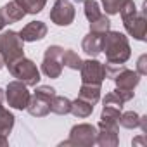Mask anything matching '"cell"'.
<instances>
[{
	"mask_svg": "<svg viewBox=\"0 0 147 147\" xmlns=\"http://www.w3.org/2000/svg\"><path fill=\"white\" fill-rule=\"evenodd\" d=\"M102 52L107 64H125L130 59V42L119 31H107L102 35Z\"/></svg>",
	"mask_w": 147,
	"mask_h": 147,
	"instance_id": "obj_1",
	"label": "cell"
},
{
	"mask_svg": "<svg viewBox=\"0 0 147 147\" xmlns=\"http://www.w3.org/2000/svg\"><path fill=\"white\" fill-rule=\"evenodd\" d=\"M121 19L125 24V30L135 38L144 42L147 35V19H145V11H138L133 0L128 2L121 7Z\"/></svg>",
	"mask_w": 147,
	"mask_h": 147,
	"instance_id": "obj_2",
	"label": "cell"
},
{
	"mask_svg": "<svg viewBox=\"0 0 147 147\" xmlns=\"http://www.w3.org/2000/svg\"><path fill=\"white\" fill-rule=\"evenodd\" d=\"M23 40L19 36V33L9 30L0 33V57H2L4 64H11L18 59H21L24 55V47H23Z\"/></svg>",
	"mask_w": 147,
	"mask_h": 147,
	"instance_id": "obj_3",
	"label": "cell"
},
{
	"mask_svg": "<svg viewBox=\"0 0 147 147\" xmlns=\"http://www.w3.org/2000/svg\"><path fill=\"white\" fill-rule=\"evenodd\" d=\"M11 75L14 78H18L19 82H23L26 87H36V83L40 82V71L36 67V64L30 59H26L24 55L11 64H7Z\"/></svg>",
	"mask_w": 147,
	"mask_h": 147,
	"instance_id": "obj_4",
	"label": "cell"
},
{
	"mask_svg": "<svg viewBox=\"0 0 147 147\" xmlns=\"http://www.w3.org/2000/svg\"><path fill=\"white\" fill-rule=\"evenodd\" d=\"M55 95V90L49 85H40L35 88L33 95L30 97V104H28V113L31 116L36 118H43L50 113V100Z\"/></svg>",
	"mask_w": 147,
	"mask_h": 147,
	"instance_id": "obj_5",
	"label": "cell"
},
{
	"mask_svg": "<svg viewBox=\"0 0 147 147\" xmlns=\"http://www.w3.org/2000/svg\"><path fill=\"white\" fill-rule=\"evenodd\" d=\"M62 52L64 49L59 45H50L45 54H43V61H42V71L43 75L49 78H59L62 73Z\"/></svg>",
	"mask_w": 147,
	"mask_h": 147,
	"instance_id": "obj_6",
	"label": "cell"
},
{
	"mask_svg": "<svg viewBox=\"0 0 147 147\" xmlns=\"http://www.w3.org/2000/svg\"><path fill=\"white\" fill-rule=\"evenodd\" d=\"M95 138H97V126L82 123L71 128L69 138L62 145H94Z\"/></svg>",
	"mask_w": 147,
	"mask_h": 147,
	"instance_id": "obj_7",
	"label": "cell"
},
{
	"mask_svg": "<svg viewBox=\"0 0 147 147\" xmlns=\"http://www.w3.org/2000/svg\"><path fill=\"white\" fill-rule=\"evenodd\" d=\"M30 97H31V94L28 92V87H26L23 82L16 80V82H11V83L7 85L5 99H7V102H9L11 107L21 109V111L26 109L28 104H30Z\"/></svg>",
	"mask_w": 147,
	"mask_h": 147,
	"instance_id": "obj_8",
	"label": "cell"
},
{
	"mask_svg": "<svg viewBox=\"0 0 147 147\" xmlns=\"http://www.w3.org/2000/svg\"><path fill=\"white\" fill-rule=\"evenodd\" d=\"M82 83H90V85H100L106 78V64L88 59L82 62Z\"/></svg>",
	"mask_w": 147,
	"mask_h": 147,
	"instance_id": "obj_9",
	"label": "cell"
},
{
	"mask_svg": "<svg viewBox=\"0 0 147 147\" xmlns=\"http://www.w3.org/2000/svg\"><path fill=\"white\" fill-rule=\"evenodd\" d=\"M50 21L57 26H69L75 21V7L69 0H55L50 11Z\"/></svg>",
	"mask_w": 147,
	"mask_h": 147,
	"instance_id": "obj_10",
	"label": "cell"
},
{
	"mask_svg": "<svg viewBox=\"0 0 147 147\" xmlns=\"http://www.w3.org/2000/svg\"><path fill=\"white\" fill-rule=\"evenodd\" d=\"M118 142H119V138H118V121L100 119L99 126H97L95 144L109 147V145H118Z\"/></svg>",
	"mask_w": 147,
	"mask_h": 147,
	"instance_id": "obj_11",
	"label": "cell"
},
{
	"mask_svg": "<svg viewBox=\"0 0 147 147\" xmlns=\"http://www.w3.org/2000/svg\"><path fill=\"white\" fill-rule=\"evenodd\" d=\"M113 80L116 83V88L126 90V92H133V88L140 83V75H138L137 71H131V69L123 67L121 71H118V75Z\"/></svg>",
	"mask_w": 147,
	"mask_h": 147,
	"instance_id": "obj_12",
	"label": "cell"
},
{
	"mask_svg": "<svg viewBox=\"0 0 147 147\" xmlns=\"http://www.w3.org/2000/svg\"><path fill=\"white\" fill-rule=\"evenodd\" d=\"M45 35H47V24L42 21H31L19 31L23 42H38L45 38Z\"/></svg>",
	"mask_w": 147,
	"mask_h": 147,
	"instance_id": "obj_13",
	"label": "cell"
},
{
	"mask_svg": "<svg viewBox=\"0 0 147 147\" xmlns=\"http://www.w3.org/2000/svg\"><path fill=\"white\" fill-rule=\"evenodd\" d=\"M82 49H83V52L87 54V55H90V57H97L100 52H102V35H99V33H88L85 38H83V42H82Z\"/></svg>",
	"mask_w": 147,
	"mask_h": 147,
	"instance_id": "obj_14",
	"label": "cell"
},
{
	"mask_svg": "<svg viewBox=\"0 0 147 147\" xmlns=\"http://www.w3.org/2000/svg\"><path fill=\"white\" fill-rule=\"evenodd\" d=\"M0 16H2V19L5 21V24H12V23L21 21V19L26 16V12L12 0V2L5 4L2 9H0Z\"/></svg>",
	"mask_w": 147,
	"mask_h": 147,
	"instance_id": "obj_15",
	"label": "cell"
},
{
	"mask_svg": "<svg viewBox=\"0 0 147 147\" xmlns=\"http://www.w3.org/2000/svg\"><path fill=\"white\" fill-rule=\"evenodd\" d=\"M76 118H88L92 113H94V104L83 100V99H76V100H71V111Z\"/></svg>",
	"mask_w": 147,
	"mask_h": 147,
	"instance_id": "obj_16",
	"label": "cell"
},
{
	"mask_svg": "<svg viewBox=\"0 0 147 147\" xmlns=\"http://www.w3.org/2000/svg\"><path fill=\"white\" fill-rule=\"evenodd\" d=\"M80 99L90 102V104H97V100L100 99V85H90V83H82L80 88Z\"/></svg>",
	"mask_w": 147,
	"mask_h": 147,
	"instance_id": "obj_17",
	"label": "cell"
},
{
	"mask_svg": "<svg viewBox=\"0 0 147 147\" xmlns=\"http://www.w3.org/2000/svg\"><path fill=\"white\" fill-rule=\"evenodd\" d=\"M26 14H38L45 9L47 0H14Z\"/></svg>",
	"mask_w": 147,
	"mask_h": 147,
	"instance_id": "obj_18",
	"label": "cell"
},
{
	"mask_svg": "<svg viewBox=\"0 0 147 147\" xmlns=\"http://www.w3.org/2000/svg\"><path fill=\"white\" fill-rule=\"evenodd\" d=\"M50 111L55 113V114H69L71 111V100L67 97H62V95H54L52 100H50Z\"/></svg>",
	"mask_w": 147,
	"mask_h": 147,
	"instance_id": "obj_19",
	"label": "cell"
},
{
	"mask_svg": "<svg viewBox=\"0 0 147 147\" xmlns=\"http://www.w3.org/2000/svg\"><path fill=\"white\" fill-rule=\"evenodd\" d=\"M61 61H62V66H67L69 69H80L82 67V59H80V55L75 52V50H71V49H66L64 52H62V57H61Z\"/></svg>",
	"mask_w": 147,
	"mask_h": 147,
	"instance_id": "obj_20",
	"label": "cell"
},
{
	"mask_svg": "<svg viewBox=\"0 0 147 147\" xmlns=\"http://www.w3.org/2000/svg\"><path fill=\"white\" fill-rule=\"evenodd\" d=\"M14 114L11 111H7L5 107H0V131L4 135H9L12 131V126H14Z\"/></svg>",
	"mask_w": 147,
	"mask_h": 147,
	"instance_id": "obj_21",
	"label": "cell"
},
{
	"mask_svg": "<svg viewBox=\"0 0 147 147\" xmlns=\"http://www.w3.org/2000/svg\"><path fill=\"white\" fill-rule=\"evenodd\" d=\"M111 30V21L109 18H106L104 14H100L97 19L90 21V31L92 33H99V35H104Z\"/></svg>",
	"mask_w": 147,
	"mask_h": 147,
	"instance_id": "obj_22",
	"label": "cell"
},
{
	"mask_svg": "<svg viewBox=\"0 0 147 147\" xmlns=\"http://www.w3.org/2000/svg\"><path fill=\"white\" fill-rule=\"evenodd\" d=\"M118 123H119L123 128H128V130H131V128H138V125H140V116H138L137 113H133V111H128V113L119 114Z\"/></svg>",
	"mask_w": 147,
	"mask_h": 147,
	"instance_id": "obj_23",
	"label": "cell"
},
{
	"mask_svg": "<svg viewBox=\"0 0 147 147\" xmlns=\"http://www.w3.org/2000/svg\"><path fill=\"white\" fill-rule=\"evenodd\" d=\"M83 7H85V16H87L88 21H94L102 14L100 9H99V4L95 0H83Z\"/></svg>",
	"mask_w": 147,
	"mask_h": 147,
	"instance_id": "obj_24",
	"label": "cell"
},
{
	"mask_svg": "<svg viewBox=\"0 0 147 147\" xmlns=\"http://www.w3.org/2000/svg\"><path fill=\"white\" fill-rule=\"evenodd\" d=\"M128 0H102V5L107 14H118Z\"/></svg>",
	"mask_w": 147,
	"mask_h": 147,
	"instance_id": "obj_25",
	"label": "cell"
},
{
	"mask_svg": "<svg viewBox=\"0 0 147 147\" xmlns=\"http://www.w3.org/2000/svg\"><path fill=\"white\" fill-rule=\"evenodd\" d=\"M104 106L106 107H116V109H119V111H123V100L119 99V95H116L114 92H111V94H107L106 97H104Z\"/></svg>",
	"mask_w": 147,
	"mask_h": 147,
	"instance_id": "obj_26",
	"label": "cell"
},
{
	"mask_svg": "<svg viewBox=\"0 0 147 147\" xmlns=\"http://www.w3.org/2000/svg\"><path fill=\"white\" fill-rule=\"evenodd\" d=\"M147 55L144 54V55H140L138 57V64H137V73L142 76V75H147Z\"/></svg>",
	"mask_w": 147,
	"mask_h": 147,
	"instance_id": "obj_27",
	"label": "cell"
},
{
	"mask_svg": "<svg viewBox=\"0 0 147 147\" xmlns=\"http://www.w3.org/2000/svg\"><path fill=\"white\" fill-rule=\"evenodd\" d=\"M138 126L142 128V131H144V133L147 131V118H145V116H140V125H138Z\"/></svg>",
	"mask_w": 147,
	"mask_h": 147,
	"instance_id": "obj_28",
	"label": "cell"
},
{
	"mask_svg": "<svg viewBox=\"0 0 147 147\" xmlns=\"http://www.w3.org/2000/svg\"><path fill=\"white\" fill-rule=\"evenodd\" d=\"M0 145H7V135H4L0 131Z\"/></svg>",
	"mask_w": 147,
	"mask_h": 147,
	"instance_id": "obj_29",
	"label": "cell"
},
{
	"mask_svg": "<svg viewBox=\"0 0 147 147\" xmlns=\"http://www.w3.org/2000/svg\"><path fill=\"white\" fill-rule=\"evenodd\" d=\"M2 102H4V92H2V88H0V107H4Z\"/></svg>",
	"mask_w": 147,
	"mask_h": 147,
	"instance_id": "obj_30",
	"label": "cell"
},
{
	"mask_svg": "<svg viewBox=\"0 0 147 147\" xmlns=\"http://www.w3.org/2000/svg\"><path fill=\"white\" fill-rule=\"evenodd\" d=\"M4 26H5V21L2 19V16H0V31H2V30H4Z\"/></svg>",
	"mask_w": 147,
	"mask_h": 147,
	"instance_id": "obj_31",
	"label": "cell"
},
{
	"mask_svg": "<svg viewBox=\"0 0 147 147\" xmlns=\"http://www.w3.org/2000/svg\"><path fill=\"white\" fill-rule=\"evenodd\" d=\"M4 67V61H2V57H0V69Z\"/></svg>",
	"mask_w": 147,
	"mask_h": 147,
	"instance_id": "obj_32",
	"label": "cell"
},
{
	"mask_svg": "<svg viewBox=\"0 0 147 147\" xmlns=\"http://www.w3.org/2000/svg\"><path fill=\"white\" fill-rule=\"evenodd\" d=\"M76 2H83V0H76Z\"/></svg>",
	"mask_w": 147,
	"mask_h": 147,
	"instance_id": "obj_33",
	"label": "cell"
}]
</instances>
